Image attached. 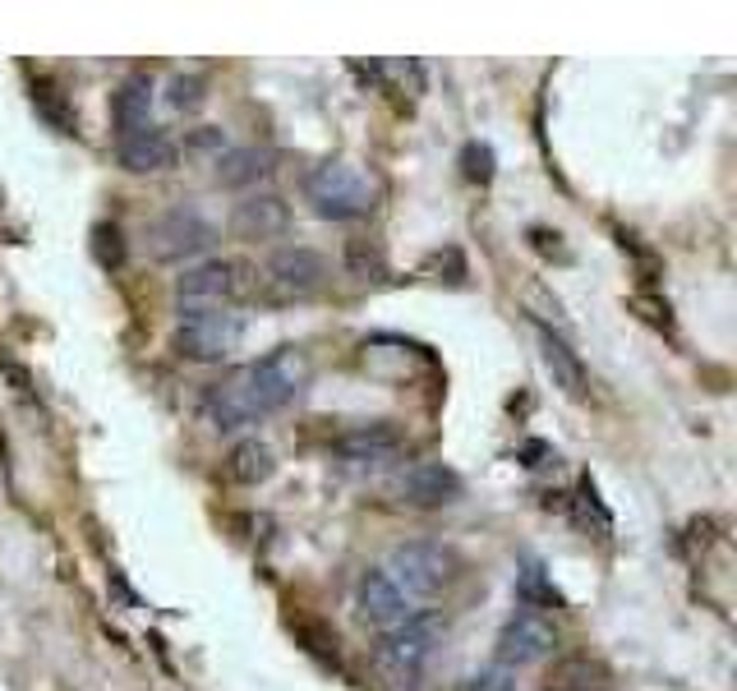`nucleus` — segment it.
<instances>
[{
  "label": "nucleus",
  "instance_id": "obj_1",
  "mask_svg": "<svg viewBox=\"0 0 737 691\" xmlns=\"http://www.w3.org/2000/svg\"><path fill=\"white\" fill-rule=\"evenodd\" d=\"M309 383V355L300 346H277L264 360H249L222 383H212L199 401V420L217 434H235L277 411H287Z\"/></svg>",
  "mask_w": 737,
  "mask_h": 691
},
{
  "label": "nucleus",
  "instance_id": "obj_2",
  "mask_svg": "<svg viewBox=\"0 0 737 691\" xmlns=\"http://www.w3.org/2000/svg\"><path fill=\"white\" fill-rule=\"evenodd\" d=\"M383 577L397 586V594L406 604H424L443 594L451 581L461 577V558L447 549V544H434V539H411V544H397Z\"/></svg>",
  "mask_w": 737,
  "mask_h": 691
},
{
  "label": "nucleus",
  "instance_id": "obj_3",
  "mask_svg": "<svg viewBox=\"0 0 737 691\" xmlns=\"http://www.w3.org/2000/svg\"><path fill=\"white\" fill-rule=\"evenodd\" d=\"M438 640V617H406L401 627L383 632V640L373 646V669L392 691H411L424 673V664L434 655Z\"/></svg>",
  "mask_w": 737,
  "mask_h": 691
},
{
  "label": "nucleus",
  "instance_id": "obj_4",
  "mask_svg": "<svg viewBox=\"0 0 737 691\" xmlns=\"http://www.w3.org/2000/svg\"><path fill=\"white\" fill-rule=\"evenodd\" d=\"M304 189H309L314 212L327 222L365 218V212H373V199H378V185L365 176V166H355V161H323Z\"/></svg>",
  "mask_w": 737,
  "mask_h": 691
},
{
  "label": "nucleus",
  "instance_id": "obj_5",
  "mask_svg": "<svg viewBox=\"0 0 737 691\" xmlns=\"http://www.w3.org/2000/svg\"><path fill=\"white\" fill-rule=\"evenodd\" d=\"M241 337H245V319L231 314V309H185V314L176 319L171 346L185 355V360L217 365L241 346Z\"/></svg>",
  "mask_w": 737,
  "mask_h": 691
},
{
  "label": "nucleus",
  "instance_id": "obj_6",
  "mask_svg": "<svg viewBox=\"0 0 737 691\" xmlns=\"http://www.w3.org/2000/svg\"><path fill=\"white\" fill-rule=\"evenodd\" d=\"M258 286V272L245 258H208V264L189 268L176 281V300L194 304V309H226L235 300H249Z\"/></svg>",
  "mask_w": 737,
  "mask_h": 691
},
{
  "label": "nucleus",
  "instance_id": "obj_7",
  "mask_svg": "<svg viewBox=\"0 0 737 691\" xmlns=\"http://www.w3.org/2000/svg\"><path fill=\"white\" fill-rule=\"evenodd\" d=\"M323 277H327V258L304 249V245H291V249H277L268 258L254 291H264V300H272V304H295V300L314 296Z\"/></svg>",
  "mask_w": 737,
  "mask_h": 691
},
{
  "label": "nucleus",
  "instance_id": "obj_8",
  "mask_svg": "<svg viewBox=\"0 0 737 691\" xmlns=\"http://www.w3.org/2000/svg\"><path fill=\"white\" fill-rule=\"evenodd\" d=\"M217 245V226H212L199 208H166L161 218L148 226V249L161 264H185V258H199Z\"/></svg>",
  "mask_w": 737,
  "mask_h": 691
},
{
  "label": "nucleus",
  "instance_id": "obj_9",
  "mask_svg": "<svg viewBox=\"0 0 737 691\" xmlns=\"http://www.w3.org/2000/svg\"><path fill=\"white\" fill-rule=\"evenodd\" d=\"M554 646H558L554 617H544L539 609H516L503 623V632H498L493 655H498L503 669L516 673V669H526V664H544L554 655Z\"/></svg>",
  "mask_w": 737,
  "mask_h": 691
},
{
  "label": "nucleus",
  "instance_id": "obj_10",
  "mask_svg": "<svg viewBox=\"0 0 737 691\" xmlns=\"http://www.w3.org/2000/svg\"><path fill=\"white\" fill-rule=\"evenodd\" d=\"M392 493L401 498L406 508H420V512H429V508H447V503H457V498L466 493L461 484V475L443 466V461H415L406 466L392 480Z\"/></svg>",
  "mask_w": 737,
  "mask_h": 691
},
{
  "label": "nucleus",
  "instance_id": "obj_11",
  "mask_svg": "<svg viewBox=\"0 0 737 691\" xmlns=\"http://www.w3.org/2000/svg\"><path fill=\"white\" fill-rule=\"evenodd\" d=\"M401 447H406V438H401V428L378 420V424H360L350 428V434H342L337 443H332V452H337V461L346 466H388L401 457Z\"/></svg>",
  "mask_w": 737,
  "mask_h": 691
},
{
  "label": "nucleus",
  "instance_id": "obj_12",
  "mask_svg": "<svg viewBox=\"0 0 737 691\" xmlns=\"http://www.w3.org/2000/svg\"><path fill=\"white\" fill-rule=\"evenodd\" d=\"M291 226V208L277 194H249L231 208V235L235 241H277Z\"/></svg>",
  "mask_w": 737,
  "mask_h": 691
},
{
  "label": "nucleus",
  "instance_id": "obj_13",
  "mask_svg": "<svg viewBox=\"0 0 737 691\" xmlns=\"http://www.w3.org/2000/svg\"><path fill=\"white\" fill-rule=\"evenodd\" d=\"M355 613H360V623H369L378 632H392L411 617V604L401 600L397 586L383 577V571H365L360 590H355Z\"/></svg>",
  "mask_w": 737,
  "mask_h": 691
},
{
  "label": "nucleus",
  "instance_id": "obj_14",
  "mask_svg": "<svg viewBox=\"0 0 737 691\" xmlns=\"http://www.w3.org/2000/svg\"><path fill=\"white\" fill-rule=\"evenodd\" d=\"M539 355H544V369H549L554 388H562L572 401H585V397H590V374H585V365H581V355L567 346L558 332L539 327Z\"/></svg>",
  "mask_w": 737,
  "mask_h": 691
},
{
  "label": "nucleus",
  "instance_id": "obj_15",
  "mask_svg": "<svg viewBox=\"0 0 737 691\" xmlns=\"http://www.w3.org/2000/svg\"><path fill=\"white\" fill-rule=\"evenodd\" d=\"M115 157H121V166L130 176H157V171H171V166H176V143L148 125V130L121 138Z\"/></svg>",
  "mask_w": 737,
  "mask_h": 691
},
{
  "label": "nucleus",
  "instance_id": "obj_16",
  "mask_svg": "<svg viewBox=\"0 0 737 691\" xmlns=\"http://www.w3.org/2000/svg\"><path fill=\"white\" fill-rule=\"evenodd\" d=\"M148 111H153V79L148 75H130L121 88H115V102H111V115H115L121 138L148 130Z\"/></svg>",
  "mask_w": 737,
  "mask_h": 691
},
{
  "label": "nucleus",
  "instance_id": "obj_17",
  "mask_svg": "<svg viewBox=\"0 0 737 691\" xmlns=\"http://www.w3.org/2000/svg\"><path fill=\"white\" fill-rule=\"evenodd\" d=\"M549 691H608L613 687V673L608 664L590 659V655H572V659H558L549 669Z\"/></svg>",
  "mask_w": 737,
  "mask_h": 691
},
{
  "label": "nucleus",
  "instance_id": "obj_18",
  "mask_svg": "<svg viewBox=\"0 0 737 691\" xmlns=\"http://www.w3.org/2000/svg\"><path fill=\"white\" fill-rule=\"evenodd\" d=\"M268 171H272V153L268 148H231V153L217 157V180L226 189H249Z\"/></svg>",
  "mask_w": 737,
  "mask_h": 691
},
{
  "label": "nucleus",
  "instance_id": "obj_19",
  "mask_svg": "<svg viewBox=\"0 0 737 691\" xmlns=\"http://www.w3.org/2000/svg\"><path fill=\"white\" fill-rule=\"evenodd\" d=\"M272 470H277L272 447H268V443H258V438L235 443V447H231V457H226V475H231L235 484H264Z\"/></svg>",
  "mask_w": 737,
  "mask_h": 691
},
{
  "label": "nucleus",
  "instance_id": "obj_20",
  "mask_svg": "<svg viewBox=\"0 0 737 691\" xmlns=\"http://www.w3.org/2000/svg\"><path fill=\"white\" fill-rule=\"evenodd\" d=\"M33 107H37V115H42V121L52 125L56 134H75V130H79L75 111H69V102H65V92H60L52 79H37V83H33Z\"/></svg>",
  "mask_w": 737,
  "mask_h": 691
},
{
  "label": "nucleus",
  "instance_id": "obj_21",
  "mask_svg": "<svg viewBox=\"0 0 737 691\" xmlns=\"http://www.w3.org/2000/svg\"><path fill=\"white\" fill-rule=\"evenodd\" d=\"M92 254H98L102 268H121L125 264V241H121V226L98 222L92 226Z\"/></svg>",
  "mask_w": 737,
  "mask_h": 691
},
{
  "label": "nucleus",
  "instance_id": "obj_22",
  "mask_svg": "<svg viewBox=\"0 0 737 691\" xmlns=\"http://www.w3.org/2000/svg\"><path fill=\"white\" fill-rule=\"evenodd\" d=\"M521 600H526V609H535V604H544V609H549V604H558V594L549 590V586H544V571L539 567H526V571H521Z\"/></svg>",
  "mask_w": 737,
  "mask_h": 691
},
{
  "label": "nucleus",
  "instance_id": "obj_23",
  "mask_svg": "<svg viewBox=\"0 0 737 691\" xmlns=\"http://www.w3.org/2000/svg\"><path fill=\"white\" fill-rule=\"evenodd\" d=\"M516 687V673L503 669V664H493V669H480V673H470L461 691H512Z\"/></svg>",
  "mask_w": 737,
  "mask_h": 691
},
{
  "label": "nucleus",
  "instance_id": "obj_24",
  "mask_svg": "<svg viewBox=\"0 0 737 691\" xmlns=\"http://www.w3.org/2000/svg\"><path fill=\"white\" fill-rule=\"evenodd\" d=\"M171 107L176 111H199L203 107V79H194V75L171 79Z\"/></svg>",
  "mask_w": 737,
  "mask_h": 691
},
{
  "label": "nucleus",
  "instance_id": "obj_25",
  "mask_svg": "<svg viewBox=\"0 0 737 691\" xmlns=\"http://www.w3.org/2000/svg\"><path fill=\"white\" fill-rule=\"evenodd\" d=\"M466 176L480 180V185L493 180V153L484 148V143H470V148H466Z\"/></svg>",
  "mask_w": 737,
  "mask_h": 691
},
{
  "label": "nucleus",
  "instance_id": "obj_26",
  "mask_svg": "<svg viewBox=\"0 0 737 691\" xmlns=\"http://www.w3.org/2000/svg\"><path fill=\"white\" fill-rule=\"evenodd\" d=\"M350 268H355V277H369V268L373 272H383V254L378 249H369V241H350Z\"/></svg>",
  "mask_w": 737,
  "mask_h": 691
},
{
  "label": "nucleus",
  "instance_id": "obj_27",
  "mask_svg": "<svg viewBox=\"0 0 737 691\" xmlns=\"http://www.w3.org/2000/svg\"><path fill=\"white\" fill-rule=\"evenodd\" d=\"M636 309H646V319H650L655 327H673V319H669V304H659V300L636 296Z\"/></svg>",
  "mask_w": 737,
  "mask_h": 691
}]
</instances>
